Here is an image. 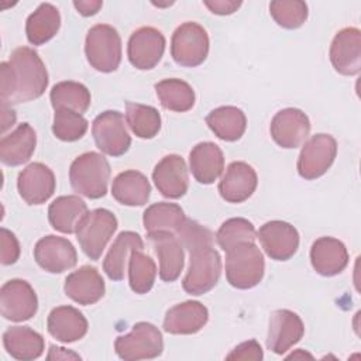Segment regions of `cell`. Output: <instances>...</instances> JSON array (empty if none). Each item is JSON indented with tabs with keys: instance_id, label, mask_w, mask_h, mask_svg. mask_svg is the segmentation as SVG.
Returning <instances> with one entry per match:
<instances>
[{
	"instance_id": "cell-1",
	"label": "cell",
	"mask_w": 361,
	"mask_h": 361,
	"mask_svg": "<svg viewBox=\"0 0 361 361\" xmlns=\"http://www.w3.org/2000/svg\"><path fill=\"white\" fill-rule=\"evenodd\" d=\"M1 106L27 103L44 94L48 72L39 55L28 47L16 48L8 61L0 63Z\"/></svg>"
},
{
	"instance_id": "cell-2",
	"label": "cell",
	"mask_w": 361,
	"mask_h": 361,
	"mask_svg": "<svg viewBox=\"0 0 361 361\" xmlns=\"http://www.w3.org/2000/svg\"><path fill=\"white\" fill-rule=\"evenodd\" d=\"M72 189L89 199H100L107 193L110 165L99 152H85L73 159L69 168Z\"/></svg>"
},
{
	"instance_id": "cell-3",
	"label": "cell",
	"mask_w": 361,
	"mask_h": 361,
	"mask_svg": "<svg viewBox=\"0 0 361 361\" xmlns=\"http://www.w3.org/2000/svg\"><path fill=\"white\" fill-rule=\"evenodd\" d=\"M265 271L264 255L255 243H243L226 252V278L237 289L257 286Z\"/></svg>"
},
{
	"instance_id": "cell-4",
	"label": "cell",
	"mask_w": 361,
	"mask_h": 361,
	"mask_svg": "<svg viewBox=\"0 0 361 361\" xmlns=\"http://www.w3.org/2000/svg\"><path fill=\"white\" fill-rule=\"evenodd\" d=\"M86 59L99 72H113L121 62V38L109 24L93 25L85 39Z\"/></svg>"
},
{
	"instance_id": "cell-5",
	"label": "cell",
	"mask_w": 361,
	"mask_h": 361,
	"mask_svg": "<svg viewBox=\"0 0 361 361\" xmlns=\"http://www.w3.org/2000/svg\"><path fill=\"white\" fill-rule=\"evenodd\" d=\"M221 274V258L213 245L189 251V267L182 281L186 293L199 296L216 286Z\"/></svg>"
},
{
	"instance_id": "cell-6",
	"label": "cell",
	"mask_w": 361,
	"mask_h": 361,
	"mask_svg": "<svg viewBox=\"0 0 361 361\" xmlns=\"http://www.w3.org/2000/svg\"><path fill=\"white\" fill-rule=\"evenodd\" d=\"M117 226V219L110 210H90L76 228V238L86 257L97 261L102 257L107 243L116 233Z\"/></svg>"
},
{
	"instance_id": "cell-7",
	"label": "cell",
	"mask_w": 361,
	"mask_h": 361,
	"mask_svg": "<svg viewBox=\"0 0 361 361\" xmlns=\"http://www.w3.org/2000/svg\"><path fill=\"white\" fill-rule=\"evenodd\" d=\"M209 54V35L206 30L195 23L180 24L172 34L171 56L173 61L186 68H195L204 62Z\"/></svg>"
},
{
	"instance_id": "cell-8",
	"label": "cell",
	"mask_w": 361,
	"mask_h": 361,
	"mask_svg": "<svg viewBox=\"0 0 361 361\" xmlns=\"http://www.w3.org/2000/svg\"><path fill=\"white\" fill-rule=\"evenodd\" d=\"M114 350L121 360H149L162 354L164 340L162 334L154 324L140 322L133 326L128 334L116 338Z\"/></svg>"
},
{
	"instance_id": "cell-9",
	"label": "cell",
	"mask_w": 361,
	"mask_h": 361,
	"mask_svg": "<svg viewBox=\"0 0 361 361\" xmlns=\"http://www.w3.org/2000/svg\"><path fill=\"white\" fill-rule=\"evenodd\" d=\"M337 155V141L333 135L319 133L310 137L298 158V172L303 179L320 178L333 165Z\"/></svg>"
},
{
	"instance_id": "cell-10",
	"label": "cell",
	"mask_w": 361,
	"mask_h": 361,
	"mask_svg": "<svg viewBox=\"0 0 361 361\" xmlns=\"http://www.w3.org/2000/svg\"><path fill=\"white\" fill-rule=\"evenodd\" d=\"M92 135L97 148L110 157L124 155L131 145L124 117L117 110L100 113L92 123Z\"/></svg>"
},
{
	"instance_id": "cell-11",
	"label": "cell",
	"mask_w": 361,
	"mask_h": 361,
	"mask_svg": "<svg viewBox=\"0 0 361 361\" xmlns=\"http://www.w3.org/2000/svg\"><path fill=\"white\" fill-rule=\"evenodd\" d=\"M38 299L32 286L24 279H10L0 289L1 316L11 322H24L35 316Z\"/></svg>"
},
{
	"instance_id": "cell-12",
	"label": "cell",
	"mask_w": 361,
	"mask_h": 361,
	"mask_svg": "<svg viewBox=\"0 0 361 361\" xmlns=\"http://www.w3.org/2000/svg\"><path fill=\"white\" fill-rule=\"evenodd\" d=\"M165 51V37L154 27H141L135 30L127 45L130 63L141 71L152 69L158 65Z\"/></svg>"
},
{
	"instance_id": "cell-13",
	"label": "cell",
	"mask_w": 361,
	"mask_h": 361,
	"mask_svg": "<svg viewBox=\"0 0 361 361\" xmlns=\"http://www.w3.org/2000/svg\"><path fill=\"white\" fill-rule=\"evenodd\" d=\"M257 237L267 255L275 261H288L299 248L298 230L282 220H272L262 224Z\"/></svg>"
},
{
	"instance_id": "cell-14",
	"label": "cell",
	"mask_w": 361,
	"mask_h": 361,
	"mask_svg": "<svg viewBox=\"0 0 361 361\" xmlns=\"http://www.w3.org/2000/svg\"><path fill=\"white\" fill-rule=\"evenodd\" d=\"M271 137L282 148L300 147L310 133V120L299 109L279 110L271 121Z\"/></svg>"
},
{
	"instance_id": "cell-15",
	"label": "cell",
	"mask_w": 361,
	"mask_h": 361,
	"mask_svg": "<svg viewBox=\"0 0 361 361\" xmlns=\"http://www.w3.org/2000/svg\"><path fill=\"white\" fill-rule=\"evenodd\" d=\"M37 264L47 272L61 274L73 268L78 262V254L73 244L58 235H45L34 247Z\"/></svg>"
},
{
	"instance_id": "cell-16",
	"label": "cell",
	"mask_w": 361,
	"mask_h": 361,
	"mask_svg": "<svg viewBox=\"0 0 361 361\" xmlns=\"http://www.w3.org/2000/svg\"><path fill=\"white\" fill-rule=\"evenodd\" d=\"M303 333V322L295 312L278 309L269 316L267 347L275 354H283L300 341Z\"/></svg>"
},
{
	"instance_id": "cell-17",
	"label": "cell",
	"mask_w": 361,
	"mask_h": 361,
	"mask_svg": "<svg viewBox=\"0 0 361 361\" xmlns=\"http://www.w3.org/2000/svg\"><path fill=\"white\" fill-rule=\"evenodd\" d=\"M333 68L345 76L357 75L361 69V32L355 27L340 30L330 45Z\"/></svg>"
},
{
	"instance_id": "cell-18",
	"label": "cell",
	"mask_w": 361,
	"mask_h": 361,
	"mask_svg": "<svg viewBox=\"0 0 361 361\" xmlns=\"http://www.w3.org/2000/svg\"><path fill=\"white\" fill-rule=\"evenodd\" d=\"M55 175L52 169L41 162H32L24 168L17 178V189L28 204H42L55 192Z\"/></svg>"
},
{
	"instance_id": "cell-19",
	"label": "cell",
	"mask_w": 361,
	"mask_h": 361,
	"mask_svg": "<svg viewBox=\"0 0 361 361\" xmlns=\"http://www.w3.org/2000/svg\"><path fill=\"white\" fill-rule=\"evenodd\" d=\"M152 180L162 196L169 199L182 197L189 186L185 159L176 154L164 157L152 171Z\"/></svg>"
},
{
	"instance_id": "cell-20",
	"label": "cell",
	"mask_w": 361,
	"mask_h": 361,
	"mask_svg": "<svg viewBox=\"0 0 361 361\" xmlns=\"http://www.w3.org/2000/svg\"><path fill=\"white\" fill-rule=\"evenodd\" d=\"M258 176L255 169L243 161L231 162L219 182L220 196L228 203L247 200L257 189Z\"/></svg>"
},
{
	"instance_id": "cell-21",
	"label": "cell",
	"mask_w": 361,
	"mask_h": 361,
	"mask_svg": "<svg viewBox=\"0 0 361 361\" xmlns=\"http://www.w3.org/2000/svg\"><path fill=\"white\" fill-rule=\"evenodd\" d=\"M65 293L73 302L87 306L99 302L106 290L100 272L90 265H83L69 274L63 285Z\"/></svg>"
},
{
	"instance_id": "cell-22",
	"label": "cell",
	"mask_w": 361,
	"mask_h": 361,
	"mask_svg": "<svg viewBox=\"0 0 361 361\" xmlns=\"http://www.w3.org/2000/svg\"><path fill=\"white\" fill-rule=\"evenodd\" d=\"M313 269L323 276H334L344 271L348 264L345 245L334 237H320L310 248Z\"/></svg>"
},
{
	"instance_id": "cell-23",
	"label": "cell",
	"mask_w": 361,
	"mask_h": 361,
	"mask_svg": "<svg viewBox=\"0 0 361 361\" xmlns=\"http://www.w3.org/2000/svg\"><path fill=\"white\" fill-rule=\"evenodd\" d=\"M209 320V312L197 300H186L172 306L164 319V330L171 334H195Z\"/></svg>"
},
{
	"instance_id": "cell-24",
	"label": "cell",
	"mask_w": 361,
	"mask_h": 361,
	"mask_svg": "<svg viewBox=\"0 0 361 361\" xmlns=\"http://www.w3.org/2000/svg\"><path fill=\"white\" fill-rule=\"evenodd\" d=\"M189 166L193 178L199 183L210 185L219 179L224 169L223 151L214 142H199L189 154Z\"/></svg>"
},
{
	"instance_id": "cell-25",
	"label": "cell",
	"mask_w": 361,
	"mask_h": 361,
	"mask_svg": "<svg viewBox=\"0 0 361 361\" xmlns=\"http://www.w3.org/2000/svg\"><path fill=\"white\" fill-rule=\"evenodd\" d=\"M86 317L72 306H58L51 310L47 320L48 333L61 343H73L87 333Z\"/></svg>"
},
{
	"instance_id": "cell-26",
	"label": "cell",
	"mask_w": 361,
	"mask_h": 361,
	"mask_svg": "<svg viewBox=\"0 0 361 361\" xmlns=\"http://www.w3.org/2000/svg\"><path fill=\"white\" fill-rule=\"evenodd\" d=\"M37 134L28 123H21L0 140V159L4 165L18 166L30 161L35 151Z\"/></svg>"
},
{
	"instance_id": "cell-27",
	"label": "cell",
	"mask_w": 361,
	"mask_h": 361,
	"mask_svg": "<svg viewBox=\"0 0 361 361\" xmlns=\"http://www.w3.org/2000/svg\"><path fill=\"white\" fill-rule=\"evenodd\" d=\"M186 220L182 207L176 203L159 202L147 207L142 214V224L148 237L159 234H173Z\"/></svg>"
},
{
	"instance_id": "cell-28",
	"label": "cell",
	"mask_w": 361,
	"mask_h": 361,
	"mask_svg": "<svg viewBox=\"0 0 361 361\" xmlns=\"http://www.w3.org/2000/svg\"><path fill=\"white\" fill-rule=\"evenodd\" d=\"M87 213V204L79 196H59L48 207V220L56 231L72 234Z\"/></svg>"
},
{
	"instance_id": "cell-29",
	"label": "cell",
	"mask_w": 361,
	"mask_h": 361,
	"mask_svg": "<svg viewBox=\"0 0 361 361\" xmlns=\"http://www.w3.org/2000/svg\"><path fill=\"white\" fill-rule=\"evenodd\" d=\"M6 351L16 360L30 361L42 355L44 337L28 326H13L3 334Z\"/></svg>"
},
{
	"instance_id": "cell-30",
	"label": "cell",
	"mask_w": 361,
	"mask_h": 361,
	"mask_svg": "<svg viewBox=\"0 0 361 361\" xmlns=\"http://www.w3.org/2000/svg\"><path fill=\"white\" fill-rule=\"evenodd\" d=\"M149 240L152 241L155 254L159 259V278L165 282L176 281L185 262V252L180 241L173 234H159L149 237Z\"/></svg>"
},
{
	"instance_id": "cell-31",
	"label": "cell",
	"mask_w": 361,
	"mask_h": 361,
	"mask_svg": "<svg viewBox=\"0 0 361 361\" xmlns=\"http://www.w3.org/2000/svg\"><path fill=\"white\" fill-rule=\"evenodd\" d=\"M149 180L138 171L128 169L113 179L111 195L124 206H144L149 199Z\"/></svg>"
},
{
	"instance_id": "cell-32",
	"label": "cell",
	"mask_w": 361,
	"mask_h": 361,
	"mask_svg": "<svg viewBox=\"0 0 361 361\" xmlns=\"http://www.w3.org/2000/svg\"><path fill=\"white\" fill-rule=\"evenodd\" d=\"M142 248L144 244L140 234L134 231L120 233L104 257L103 271L111 281H121L124 278L126 265L133 251Z\"/></svg>"
},
{
	"instance_id": "cell-33",
	"label": "cell",
	"mask_w": 361,
	"mask_h": 361,
	"mask_svg": "<svg viewBox=\"0 0 361 361\" xmlns=\"http://www.w3.org/2000/svg\"><path fill=\"white\" fill-rule=\"evenodd\" d=\"M61 27V14L51 3H41L25 23L27 39L32 45H42L52 39Z\"/></svg>"
},
{
	"instance_id": "cell-34",
	"label": "cell",
	"mask_w": 361,
	"mask_h": 361,
	"mask_svg": "<svg viewBox=\"0 0 361 361\" xmlns=\"http://www.w3.org/2000/svg\"><path fill=\"white\" fill-rule=\"evenodd\" d=\"M206 124L223 141H237L245 131L247 118L241 109L221 106L206 116Z\"/></svg>"
},
{
	"instance_id": "cell-35",
	"label": "cell",
	"mask_w": 361,
	"mask_h": 361,
	"mask_svg": "<svg viewBox=\"0 0 361 361\" xmlns=\"http://www.w3.org/2000/svg\"><path fill=\"white\" fill-rule=\"evenodd\" d=\"M155 92L162 107L171 111L183 113L190 110L195 104V92L192 86L182 79H164L155 85Z\"/></svg>"
},
{
	"instance_id": "cell-36",
	"label": "cell",
	"mask_w": 361,
	"mask_h": 361,
	"mask_svg": "<svg viewBox=\"0 0 361 361\" xmlns=\"http://www.w3.org/2000/svg\"><path fill=\"white\" fill-rule=\"evenodd\" d=\"M51 104L54 110L68 109L83 114L90 106V92L89 89L73 80H63L52 86L49 93Z\"/></svg>"
},
{
	"instance_id": "cell-37",
	"label": "cell",
	"mask_w": 361,
	"mask_h": 361,
	"mask_svg": "<svg viewBox=\"0 0 361 361\" xmlns=\"http://www.w3.org/2000/svg\"><path fill=\"white\" fill-rule=\"evenodd\" d=\"M126 121L131 131L140 138H154L161 130V116L152 106L127 102Z\"/></svg>"
},
{
	"instance_id": "cell-38",
	"label": "cell",
	"mask_w": 361,
	"mask_h": 361,
	"mask_svg": "<svg viewBox=\"0 0 361 361\" xmlns=\"http://www.w3.org/2000/svg\"><path fill=\"white\" fill-rule=\"evenodd\" d=\"M157 276V265L154 259L144 254L142 250L133 251L128 259V281L133 292L142 295L152 289Z\"/></svg>"
},
{
	"instance_id": "cell-39",
	"label": "cell",
	"mask_w": 361,
	"mask_h": 361,
	"mask_svg": "<svg viewBox=\"0 0 361 361\" xmlns=\"http://www.w3.org/2000/svg\"><path fill=\"white\" fill-rule=\"evenodd\" d=\"M255 237L257 233L254 224L243 217L226 220L216 233L217 244L226 252L243 243H254Z\"/></svg>"
},
{
	"instance_id": "cell-40",
	"label": "cell",
	"mask_w": 361,
	"mask_h": 361,
	"mask_svg": "<svg viewBox=\"0 0 361 361\" xmlns=\"http://www.w3.org/2000/svg\"><path fill=\"white\" fill-rule=\"evenodd\" d=\"M87 120L72 110L56 109L54 114L52 131L54 135L61 141H76L85 135L87 131Z\"/></svg>"
},
{
	"instance_id": "cell-41",
	"label": "cell",
	"mask_w": 361,
	"mask_h": 361,
	"mask_svg": "<svg viewBox=\"0 0 361 361\" xmlns=\"http://www.w3.org/2000/svg\"><path fill=\"white\" fill-rule=\"evenodd\" d=\"M269 13L283 28H299L307 18V4L299 0H275L269 3Z\"/></svg>"
},
{
	"instance_id": "cell-42",
	"label": "cell",
	"mask_w": 361,
	"mask_h": 361,
	"mask_svg": "<svg viewBox=\"0 0 361 361\" xmlns=\"http://www.w3.org/2000/svg\"><path fill=\"white\" fill-rule=\"evenodd\" d=\"M176 237L180 241L183 250H188V251H192L195 248L204 247V245H213V238H214L213 233L209 228L189 219L183 221V224L176 233Z\"/></svg>"
},
{
	"instance_id": "cell-43",
	"label": "cell",
	"mask_w": 361,
	"mask_h": 361,
	"mask_svg": "<svg viewBox=\"0 0 361 361\" xmlns=\"http://www.w3.org/2000/svg\"><path fill=\"white\" fill-rule=\"evenodd\" d=\"M0 261L3 265L14 264L20 257V244L17 237L7 228L0 230Z\"/></svg>"
},
{
	"instance_id": "cell-44",
	"label": "cell",
	"mask_w": 361,
	"mask_h": 361,
	"mask_svg": "<svg viewBox=\"0 0 361 361\" xmlns=\"http://www.w3.org/2000/svg\"><path fill=\"white\" fill-rule=\"evenodd\" d=\"M227 360H252L259 361L264 358V353L257 340H248L238 344L227 357Z\"/></svg>"
},
{
	"instance_id": "cell-45",
	"label": "cell",
	"mask_w": 361,
	"mask_h": 361,
	"mask_svg": "<svg viewBox=\"0 0 361 361\" xmlns=\"http://www.w3.org/2000/svg\"><path fill=\"white\" fill-rule=\"evenodd\" d=\"M204 6L213 13L219 16H227L237 11V8L241 6V1L234 0H206Z\"/></svg>"
},
{
	"instance_id": "cell-46",
	"label": "cell",
	"mask_w": 361,
	"mask_h": 361,
	"mask_svg": "<svg viewBox=\"0 0 361 361\" xmlns=\"http://www.w3.org/2000/svg\"><path fill=\"white\" fill-rule=\"evenodd\" d=\"M73 6L79 14L89 17V16H94L102 8L103 1H100V0H79V1H73Z\"/></svg>"
},
{
	"instance_id": "cell-47",
	"label": "cell",
	"mask_w": 361,
	"mask_h": 361,
	"mask_svg": "<svg viewBox=\"0 0 361 361\" xmlns=\"http://www.w3.org/2000/svg\"><path fill=\"white\" fill-rule=\"evenodd\" d=\"M16 123V113L8 106H1V131L6 133Z\"/></svg>"
},
{
	"instance_id": "cell-48",
	"label": "cell",
	"mask_w": 361,
	"mask_h": 361,
	"mask_svg": "<svg viewBox=\"0 0 361 361\" xmlns=\"http://www.w3.org/2000/svg\"><path fill=\"white\" fill-rule=\"evenodd\" d=\"M289 357H290V358H296V357H302V358H303V357H307V358H312V355H310V354H307V353H305V354H303V351H302V350H299V351H298V353H295V354H290Z\"/></svg>"
}]
</instances>
